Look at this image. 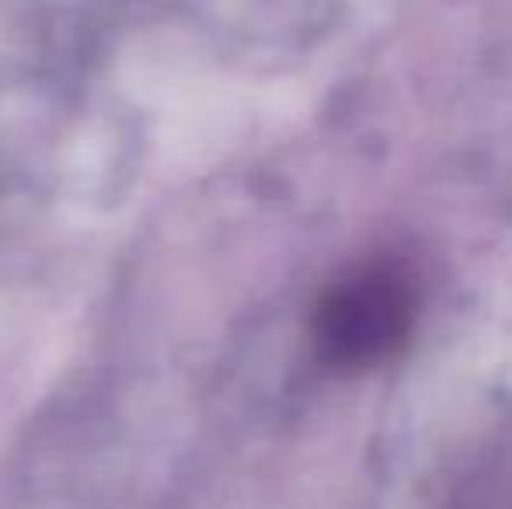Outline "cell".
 <instances>
[{"instance_id":"obj_1","label":"cell","mask_w":512,"mask_h":509,"mask_svg":"<svg viewBox=\"0 0 512 509\" xmlns=\"http://www.w3.org/2000/svg\"><path fill=\"white\" fill-rule=\"evenodd\" d=\"M415 286L394 265H366L324 293L314 318L317 349L342 370L387 360L411 332Z\"/></svg>"}]
</instances>
